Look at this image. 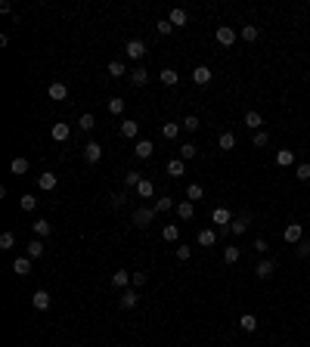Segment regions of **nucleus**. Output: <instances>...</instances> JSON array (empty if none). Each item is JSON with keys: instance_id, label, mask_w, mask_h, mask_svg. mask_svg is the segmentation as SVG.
Returning a JSON list of instances; mask_svg holds the SVG:
<instances>
[{"instance_id": "obj_1", "label": "nucleus", "mask_w": 310, "mask_h": 347, "mask_svg": "<svg viewBox=\"0 0 310 347\" xmlns=\"http://www.w3.org/2000/svg\"><path fill=\"white\" fill-rule=\"evenodd\" d=\"M211 220L217 223V233H230V223H233L230 208H214L211 211Z\"/></svg>"}, {"instance_id": "obj_2", "label": "nucleus", "mask_w": 310, "mask_h": 347, "mask_svg": "<svg viewBox=\"0 0 310 347\" xmlns=\"http://www.w3.org/2000/svg\"><path fill=\"white\" fill-rule=\"evenodd\" d=\"M152 220H155V208L152 205H143V208L133 211V226H143V230H146Z\"/></svg>"}, {"instance_id": "obj_3", "label": "nucleus", "mask_w": 310, "mask_h": 347, "mask_svg": "<svg viewBox=\"0 0 310 347\" xmlns=\"http://www.w3.org/2000/svg\"><path fill=\"white\" fill-rule=\"evenodd\" d=\"M282 239H286L289 245H298L301 239H304V226H301V223H295V220H292V223L286 226V230H282Z\"/></svg>"}, {"instance_id": "obj_4", "label": "nucleus", "mask_w": 310, "mask_h": 347, "mask_svg": "<svg viewBox=\"0 0 310 347\" xmlns=\"http://www.w3.org/2000/svg\"><path fill=\"white\" fill-rule=\"evenodd\" d=\"M236 28H230V25H220V28H217V44L220 47H233L236 44Z\"/></svg>"}, {"instance_id": "obj_5", "label": "nucleus", "mask_w": 310, "mask_h": 347, "mask_svg": "<svg viewBox=\"0 0 310 347\" xmlns=\"http://www.w3.org/2000/svg\"><path fill=\"white\" fill-rule=\"evenodd\" d=\"M118 304H121L124 310H133V307L140 304V294H137V289H124V292H121V298H118Z\"/></svg>"}, {"instance_id": "obj_6", "label": "nucleus", "mask_w": 310, "mask_h": 347, "mask_svg": "<svg viewBox=\"0 0 310 347\" xmlns=\"http://www.w3.org/2000/svg\"><path fill=\"white\" fill-rule=\"evenodd\" d=\"M124 53H128L130 59H143V56H146V44H143V40H137V37H133V40H128Z\"/></svg>"}, {"instance_id": "obj_7", "label": "nucleus", "mask_w": 310, "mask_h": 347, "mask_svg": "<svg viewBox=\"0 0 310 347\" xmlns=\"http://www.w3.org/2000/svg\"><path fill=\"white\" fill-rule=\"evenodd\" d=\"M99 158H103V146H99V143H87V146H84V162L96 164Z\"/></svg>"}, {"instance_id": "obj_8", "label": "nucleus", "mask_w": 310, "mask_h": 347, "mask_svg": "<svg viewBox=\"0 0 310 347\" xmlns=\"http://www.w3.org/2000/svg\"><path fill=\"white\" fill-rule=\"evenodd\" d=\"M50 304H53V298H50V292H44V289H40V292H35V294H31V307H35V310H47Z\"/></svg>"}, {"instance_id": "obj_9", "label": "nucleus", "mask_w": 310, "mask_h": 347, "mask_svg": "<svg viewBox=\"0 0 310 347\" xmlns=\"http://www.w3.org/2000/svg\"><path fill=\"white\" fill-rule=\"evenodd\" d=\"M251 226V214H239V217H233V223H230V233H236V236H242Z\"/></svg>"}, {"instance_id": "obj_10", "label": "nucleus", "mask_w": 310, "mask_h": 347, "mask_svg": "<svg viewBox=\"0 0 310 347\" xmlns=\"http://www.w3.org/2000/svg\"><path fill=\"white\" fill-rule=\"evenodd\" d=\"M273 273H276V264H273V260H261V264L255 267V276L264 279V282H267V279H273Z\"/></svg>"}, {"instance_id": "obj_11", "label": "nucleus", "mask_w": 310, "mask_h": 347, "mask_svg": "<svg viewBox=\"0 0 310 347\" xmlns=\"http://www.w3.org/2000/svg\"><path fill=\"white\" fill-rule=\"evenodd\" d=\"M208 81H211V69H208V65H196V69H192V84L205 87Z\"/></svg>"}, {"instance_id": "obj_12", "label": "nucleus", "mask_w": 310, "mask_h": 347, "mask_svg": "<svg viewBox=\"0 0 310 347\" xmlns=\"http://www.w3.org/2000/svg\"><path fill=\"white\" fill-rule=\"evenodd\" d=\"M242 124H245L248 130H261L264 128V118H261V112H245V118H242Z\"/></svg>"}, {"instance_id": "obj_13", "label": "nucleus", "mask_w": 310, "mask_h": 347, "mask_svg": "<svg viewBox=\"0 0 310 347\" xmlns=\"http://www.w3.org/2000/svg\"><path fill=\"white\" fill-rule=\"evenodd\" d=\"M37 186H40L44 192H50V189H56V186H59V177H56V174H50V171H44V174L37 177Z\"/></svg>"}, {"instance_id": "obj_14", "label": "nucleus", "mask_w": 310, "mask_h": 347, "mask_svg": "<svg viewBox=\"0 0 310 347\" xmlns=\"http://www.w3.org/2000/svg\"><path fill=\"white\" fill-rule=\"evenodd\" d=\"M47 96L50 99H56V103H62V99H69V87H65V84H50V90H47Z\"/></svg>"}, {"instance_id": "obj_15", "label": "nucleus", "mask_w": 310, "mask_h": 347, "mask_svg": "<svg viewBox=\"0 0 310 347\" xmlns=\"http://www.w3.org/2000/svg\"><path fill=\"white\" fill-rule=\"evenodd\" d=\"M13 273L28 276V273H31V257H28V255H19V257L13 260Z\"/></svg>"}, {"instance_id": "obj_16", "label": "nucleus", "mask_w": 310, "mask_h": 347, "mask_svg": "<svg viewBox=\"0 0 310 347\" xmlns=\"http://www.w3.org/2000/svg\"><path fill=\"white\" fill-rule=\"evenodd\" d=\"M69 124H65V121H59V124H53V130H50V137H53L56 143H65V140H69Z\"/></svg>"}, {"instance_id": "obj_17", "label": "nucleus", "mask_w": 310, "mask_h": 347, "mask_svg": "<svg viewBox=\"0 0 310 347\" xmlns=\"http://www.w3.org/2000/svg\"><path fill=\"white\" fill-rule=\"evenodd\" d=\"M167 22H171L174 28H183V25L189 22V16H186V10H180V6H177V10H171V16H167Z\"/></svg>"}, {"instance_id": "obj_18", "label": "nucleus", "mask_w": 310, "mask_h": 347, "mask_svg": "<svg viewBox=\"0 0 310 347\" xmlns=\"http://www.w3.org/2000/svg\"><path fill=\"white\" fill-rule=\"evenodd\" d=\"M162 239H164V242H171V245H174V242H180V226H177V223H164Z\"/></svg>"}, {"instance_id": "obj_19", "label": "nucleus", "mask_w": 310, "mask_h": 347, "mask_svg": "<svg viewBox=\"0 0 310 347\" xmlns=\"http://www.w3.org/2000/svg\"><path fill=\"white\" fill-rule=\"evenodd\" d=\"M25 255H28L31 260H35V257H44V242H40V239H31L28 245H25Z\"/></svg>"}, {"instance_id": "obj_20", "label": "nucleus", "mask_w": 310, "mask_h": 347, "mask_svg": "<svg viewBox=\"0 0 310 347\" xmlns=\"http://www.w3.org/2000/svg\"><path fill=\"white\" fill-rule=\"evenodd\" d=\"M217 146H220L223 152H230V149H236V133H230V130H223L220 137H217Z\"/></svg>"}, {"instance_id": "obj_21", "label": "nucleus", "mask_w": 310, "mask_h": 347, "mask_svg": "<svg viewBox=\"0 0 310 347\" xmlns=\"http://www.w3.org/2000/svg\"><path fill=\"white\" fill-rule=\"evenodd\" d=\"M152 152H155V146H152L149 140H140L137 146H133V155H137V158H149Z\"/></svg>"}, {"instance_id": "obj_22", "label": "nucleus", "mask_w": 310, "mask_h": 347, "mask_svg": "<svg viewBox=\"0 0 310 347\" xmlns=\"http://www.w3.org/2000/svg\"><path fill=\"white\" fill-rule=\"evenodd\" d=\"M140 133V124L133 121V118H128V121H121V137H128V140H133Z\"/></svg>"}, {"instance_id": "obj_23", "label": "nucleus", "mask_w": 310, "mask_h": 347, "mask_svg": "<svg viewBox=\"0 0 310 347\" xmlns=\"http://www.w3.org/2000/svg\"><path fill=\"white\" fill-rule=\"evenodd\" d=\"M292 162H295V152H292V149H279V152H276V164H279V167H292Z\"/></svg>"}, {"instance_id": "obj_24", "label": "nucleus", "mask_w": 310, "mask_h": 347, "mask_svg": "<svg viewBox=\"0 0 310 347\" xmlns=\"http://www.w3.org/2000/svg\"><path fill=\"white\" fill-rule=\"evenodd\" d=\"M31 230H35V239H47L53 226H50L47 220H35V223H31Z\"/></svg>"}, {"instance_id": "obj_25", "label": "nucleus", "mask_w": 310, "mask_h": 347, "mask_svg": "<svg viewBox=\"0 0 310 347\" xmlns=\"http://www.w3.org/2000/svg\"><path fill=\"white\" fill-rule=\"evenodd\" d=\"M112 285H115V289H128V285H130V273H128V270L112 273Z\"/></svg>"}, {"instance_id": "obj_26", "label": "nucleus", "mask_w": 310, "mask_h": 347, "mask_svg": "<svg viewBox=\"0 0 310 347\" xmlns=\"http://www.w3.org/2000/svg\"><path fill=\"white\" fill-rule=\"evenodd\" d=\"M137 196H140V199H152V196H155V183H152V180H140Z\"/></svg>"}, {"instance_id": "obj_27", "label": "nucleus", "mask_w": 310, "mask_h": 347, "mask_svg": "<svg viewBox=\"0 0 310 347\" xmlns=\"http://www.w3.org/2000/svg\"><path fill=\"white\" fill-rule=\"evenodd\" d=\"M130 81L137 84V87H143V84L149 81V72H146V65H137V69L130 72Z\"/></svg>"}, {"instance_id": "obj_28", "label": "nucleus", "mask_w": 310, "mask_h": 347, "mask_svg": "<svg viewBox=\"0 0 310 347\" xmlns=\"http://www.w3.org/2000/svg\"><path fill=\"white\" fill-rule=\"evenodd\" d=\"M180 130H183V128H180V124H174V121L162 124V137H164V140H177V137H180Z\"/></svg>"}, {"instance_id": "obj_29", "label": "nucleus", "mask_w": 310, "mask_h": 347, "mask_svg": "<svg viewBox=\"0 0 310 347\" xmlns=\"http://www.w3.org/2000/svg\"><path fill=\"white\" fill-rule=\"evenodd\" d=\"M158 81H162L164 87H174V84L180 81V74L174 72V69H162V74H158Z\"/></svg>"}, {"instance_id": "obj_30", "label": "nucleus", "mask_w": 310, "mask_h": 347, "mask_svg": "<svg viewBox=\"0 0 310 347\" xmlns=\"http://www.w3.org/2000/svg\"><path fill=\"white\" fill-rule=\"evenodd\" d=\"M257 37H261V31H257V25H242V40H245V44H255Z\"/></svg>"}, {"instance_id": "obj_31", "label": "nucleus", "mask_w": 310, "mask_h": 347, "mask_svg": "<svg viewBox=\"0 0 310 347\" xmlns=\"http://www.w3.org/2000/svg\"><path fill=\"white\" fill-rule=\"evenodd\" d=\"M239 329H242V332H255V329H257V316H251V313H242Z\"/></svg>"}, {"instance_id": "obj_32", "label": "nucleus", "mask_w": 310, "mask_h": 347, "mask_svg": "<svg viewBox=\"0 0 310 347\" xmlns=\"http://www.w3.org/2000/svg\"><path fill=\"white\" fill-rule=\"evenodd\" d=\"M192 214H196V208H192V201H189V199L177 205V217H180V220H192Z\"/></svg>"}, {"instance_id": "obj_33", "label": "nucleus", "mask_w": 310, "mask_h": 347, "mask_svg": "<svg viewBox=\"0 0 310 347\" xmlns=\"http://www.w3.org/2000/svg\"><path fill=\"white\" fill-rule=\"evenodd\" d=\"M214 242H217V233L214 230H202V233H199V245H202V248H211Z\"/></svg>"}, {"instance_id": "obj_34", "label": "nucleus", "mask_w": 310, "mask_h": 347, "mask_svg": "<svg viewBox=\"0 0 310 347\" xmlns=\"http://www.w3.org/2000/svg\"><path fill=\"white\" fill-rule=\"evenodd\" d=\"M180 128H183V130H189V133H196L199 128H202V121H199L196 115H186V118L180 121Z\"/></svg>"}, {"instance_id": "obj_35", "label": "nucleus", "mask_w": 310, "mask_h": 347, "mask_svg": "<svg viewBox=\"0 0 310 347\" xmlns=\"http://www.w3.org/2000/svg\"><path fill=\"white\" fill-rule=\"evenodd\" d=\"M239 257H242V251L236 245H227V248H223V260H227V264H239Z\"/></svg>"}, {"instance_id": "obj_36", "label": "nucleus", "mask_w": 310, "mask_h": 347, "mask_svg": "<svg viewBox=\"0 0 310 347\" xmlns=\"http://www.w3.org/2000/svg\"><path fill=\"white\" fill-rule=\"evenodd\" d=\"M109 74H112V78H121V74H128V65H124L121 59H115V62H109Z\"/></svg>"}, {"instance_id": "obj_37", "label": "nucleus", "mask_w": 310, "mask_h": 347, "mask_svg": "<svg viewBox=\"0 0 310 347\" xmlns=\"http://www.w3.org/2000/svg\"><path fill=\"white\" fill-rule=\"evenodd\" d=\"M196 143H183L180 146V162H189V158H196Z\"/></svg>"}, {"instance_id": "obj_38", "label": "nucleus", "mask_w": 310, "mask_h": 347, "mask_svg": "<svg viewBox=\"0 0 310 347\" xmlns=\"http://www.w3.org/2000/svg\"><path fill=\"white\" fill-rule=\"evenodd\" d=\"M78 128H81V130H93V128H96V118L90 115V112H84V115L78 118Z\"/></svg>"}, {"instance_id": "obj_39", "label": "nucleus", "mask_w": 310, "mask_h": 347, "mask_svg": "<svg viewBox=\"0 0 310 347\" xmlns=\"http://www.w3.org/2000/svg\"><path fill=\"white\" fill-rule=\"evenodd\" d=\"M10 171L13 174H28V158H13V164H10Z\"/></svg>"}, {"instance_id": "obj_40", "label": "nucleus", "mask_w": 310, "mask_h": 347, "mask_svg": "<svg viewBox=\"0 0 310 347\" xmlns=\"http://www.w3.org/2000/svg\"><path fill=\"white\" fill-rule=\"evenodd\" d=\"M202 196H205V189H202L199 183H189V186H186V199H189V201H199Z\"/></svg>"}, {"instance_id": "obj_41", "label": "nucleus", "mask_w": 310, "mask_h": 347, "mask_svg": "<svg viewBox=\"0 0 310 347\" xmlns=\"http://www.w3.org/2000/svg\"><path fill=\"white\" fill-rule=\"evenodd\" d=\"M140 180H143V177H140L137 171H128V174H124V186H128V189H137Z\"/></svg>"}, {"instance_id": "obj_42", "label": "nucleus", "mask_w": 310, "mask_h": 347, "mask_svg": "<svg viewBox=\"0 0 310 347\" xmlns=\"http://www.w3.org/2000/svg\"><path fill=\"white\" fill-rule=\"evenodd\" d=\"M167 177H183V162H180V158L167 162Z\"/></svg>"}, {"instance_id": "obj_43", "label": "nucleus", "mask_w": 310, "mask_h": 347, "mask_svg": "<svg viewBox=\"0 0 310 347\" xmlns=\"http://www.w3.org/2000/svg\"><path fill=\"white\" fill-rule=\"evenodd\" d=\"M152 208H155V214H162V211H171V208H174V199H167V196H164V199H155Z\"/></svg>"}, {"instance_id": "obj_44", "label": "nucleus", "mask_w": 310, "mask_h": 347, "mask_svg": "<svg viewBox=\"0 0 310 347\" xmlns=\"http://www.w3.org/2000/svg\"><path fill=\"white\" fill-rule=\"evenodd\" d=\"M295 177H298L301 183H307V180H310V164H307V162L298 164V167H295Z\"/></svg>"}, {"instance_id": "obj_45", "label": "nucleus", "mask_w": 310, "mask_h": 347, "mask_svg": "<svg viewBox=\"0 0 310 347\" xmlns=\"http://www.w3.org/2000/svg\"><path fill=\"white\" fill-rule=\"evenodd\" d=\"M146 279H149V273H143V270H140V273H130V285L140 289V285H146Z\"/></svg>"}, {"instance_id": "obj_46", "label": "nucleus", "mask_w": 310, "mask_h": 347, "mask_svg": "<svg viewBox=\"0 0 310 347\" xmlns=\"http://www.w3.org/2000/svg\"><path fill=\"white\" fill-rule=\"evenodd\" d=\"M19 205H22V211H35V208H37V199H35V196H22Z\"/></svg>"}, {"instance_id": "obj_47", "label": "nucleus", "mask_w": 310, "mask_h": 347, "mask_svg": "<svg viewBox=\"0 0 310 347\" xmlns=\"http://www.w3.org/2000/svg\"><path fill=\"white\" fill-rule=\"evenodd\" d=\"M109 112H112V115H121V112H124V99H118V96L109 99Z\"/></svg>"}, {"instance_id": "obj_48", "label": "nucleus", "mask_w": 310, "mask_h": 347, "mask_svg": "<svg viewBox=\"0 0 310 347\" xmlns=\"http://www.w3.org/2000/svg\"><path fill=\"white\" fill-rule=\"evenodd\" d=\"M109 201H112V208H121L124 201H128V192H112V196H109Z\"/></svg>"}, {"instance_id": "obj_49", "label": "nucleus", "mask_w": 310, "mask_h": 347, "mask_svg": "<svg viewBox=\"0 0 310 347\" xmlns=\"http://www.w3.org/2000/svg\"><path fill=\"white\" fill-rule=\"evenodd\" d=\"M251 143H255L257 149H264L267 143H270V137H267V130H257V133H255V140H251Z\"/></svg>"}, {"instance_id": "obj_50", "label": "nucleus", "mask_w": 310, "mask_h": 347, "mask_svg": "<svg viewBox=\"0 0 310 347\" xmlns=\"http://www.w3.org/2000/svg\"><path fill=\"white\" fill-rule=\"evenodd\" d=\"M155 31H158V35H171V31H174V25L167 22V19H162V22H155Z\"/></svg>"}, {"instance_id": "obj_51", "label": "nucleus", "mask_w": 310, "mask_h": 347, "mask_svg": "<svg viewBox=\"0 0 310 347\" xmlns=\"http://www.w3.org/2000/svg\"><path fill=\"white\" fill-rule=\"evenodd\" d=\"M13 245H16V236H13V233H3V236H0V248H3V251L13 248Z\"/></svg>"}, {"instance_id": "obj_52", "label": "nucleus", "mask_w": 310, "mask_h": 347, "mask_svg": "<svg viewBox=\"0 0 310 347\" xmlns=\"http://www.w3.org/2000/svg\"><path fill=\"white\" fill-rule=\"evenodd\" d=\"M177 257L180 260H189L192 257V245H177Z\"/></svg>"}, {"instance_id": "obj_53", "label": "nucleus", "mask_w": 310, "mask_h": 347, "mask_svg": "<svg viewBox=\"0 0 310 347\" xmlns=\"http://www.w3.org/2000/svg\"><path fill=\"white\" fill-rule=\"evenodd\" d=\"M295 251H298V257H307V255H310V242H307V239H301V242L295 245Z\"/></svg>"}, {"instance_id": "obj_54", "label": "nucleus", "mask_w": 310, "mask_h": 347, "mask_svg": "<svg viewBox=\"0 0 310 347\" xmlns=\"http://www.w3.org/2000/svg\"><path fill=\"white\" fill-rule=\"evenodd\" d=\"M255 251L257 255H267V239H255Z\"/></svg>"}, {"instance_id": "obj_55", "label": "nucleus", "mask_w": 310, "mask_h": 347, "mask_svg": "<svg viewBox=\"0 0 310 347\" xmlns=\"http://www.w3.org/2000/svg\"><path fill=\"white\" fill-rule=\"evenodd\" d=\"M72 347H81V344H72Z\"/></svg>"}, {"instance_id": "obj_56", "label": "nucleus", "mask_w": 310, "mask_h": 347, "mask_svg": "<svg viewBox=\"0 0 310 347\" xmlns=\"http://www.w3.org/2000/svg\"><path fill=\"white\" fill-rule=\"evenodd\" d=\"M307 230H310V223H307Z\"/></svg>"}]
</instances>
